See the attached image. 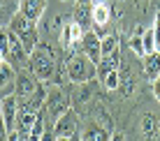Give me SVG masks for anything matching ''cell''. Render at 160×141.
I'll use <instances>...</instances> for the list:
<instances>
[{
    "label": "cell",
    "mask_w": 160,
    "mask_h": 141,
    "mask_svg": "<svg viewBox=\"0 0 160 141\" xmlns=\"http://www.w3.org/2000/svg\"><path fill=\"white\" fill-rule=\"evenodd\" d=\"M30 69L40 81H49L56 74V56H53L51 46L47 44H37L30 51Z\"/></svg>",
    "instance_id": "6da1fadb"
},
{
    "label": "cell",
    "mask_w": 160,
    "mask_h": 141,
    "mask_svg": "<svg viewBox=\"0 0 160 141\" xmlns=\"http://www.w3.org/2000/svg\"><path fill=\"white\" fill-rule=\"evenodd\" d=\"M9 30L14 32L16 37L21 40V44H23L26 51H32L37 44H40V35H37V21H32L28 19L26 14H21V12H16L12 16V21H9Z\"/></svg>",
    "instance_id": "7a4b0ae2"
},
{
    "label": "cell",
    "mask_w": 160,
    "mask_h": 141,
    "mask_svg": "<svg viewBox=\"0 0 160 141\" xmlns=\"http://www.w3.org/2000/svg\"><path fill=\"white\" fill-rule=\"evenodd\" d=\"M93 77H98V65L86 58L84 53H77V56L70 58L68 63V79L74 81V83H86Z\"/></svg>",
    "instance_id": "3957f363"
},
{
    "label": "cell",
    "mask_w": 160,
    "mask_h": 141,
    "mask_svg": "<svg viewBox=\"0 0 160 141\" xmlns=\"http://www.w3.org/2000/svg\"><path fill=\"white\" fill-rule=\"evenodd\" d=\"M40 88H42V83H40V79L32 74L30 67L21 69V72L16 74V79H14V95L19 97V100H28V97H32Z\"/></svg>",
    "instance_id": "277c9868"
},
{
    "label": "cell",
    "mask_w": 160,
    "mask_h": 141,
    "mask_svg": "<svg viewBox=\"0 0 160 141\" xmlns=\"http://www.w3.org/2000/svg\"><path fill=\"white\" fill-rule=\"evenodd\" d=\"M68 109H70V97L65 95L63 90L60 88L47 90V100H44V106H42L44 113H49L51 118H58V116H63Z\"/></svg>",
    "instance_id": "5b68a950"
},
{
    "label": "cell",
    "mask_w": 160,
    "mask_h": 141,
    "mask_svg": "<svg viewBox=\"0 0 160 141\" xmlns=\"http://www.w3.org/2000/svg\"><path fill=\"white\" fill-rule=\"evenodd\" d=\"M53 132H56V137H65V139H77V134H79V120H77V113L72 109H68L63 113V116L56 118V123H53Z\"/></svg>",
    "instance_id": "8992f818"
},
{
    "label": "cell",
    "mask_w": 160,
    "mask_h": 141,
    "mask_svg": "<svg viewBox=\"0 0 160 141\" xmlns=\"http://www.w3.org/2000/svg\"><path fill=\"white\" fill-rule=\"evenodd\" d=\"M100 42H102V37L98 35V32H91V30H86L84 32V37H81V53H84L86 58H91L93 63H100L102 60V51H100Z\"/></svg>",
    "instance_id": "52a82bcc"
},
{
    "label": "cell",
    "mask_w": 160,
    "mask_h": 141,
    "mask_svg": "<svg viewBox=\"0 0 160 141\" xmlns=\"http://www.w3.org/2000/svg\"><path fill=\"white\" fill-rule=\"evenodd\" d=\"M16 113H19V97L16 95H7L0 100V116H2L7 129L12 132L16 129Z\"/></svg>",
    "instance_id": "ba28073f"
},
{
    "label": "cell",
    "mask_w": 160,
    "mask_h": 141,
    "mask_svg": "<svg viewBox=\"0 0 160 141\" xmlns=\"http://www.w3.org/2000/svg\"><path fill=\"white\" fill-rule=\"evenodd\" d=\"M81 37H84V26L77 23V21H68L63 26V32H60V42H63L65 49H74L77 44H81Z\"/></svg>",
    "instance_id": "9c48e42d"
},
{
    "label": "cell",
    "mask_w": 160,
    "mask_h": 141,
    "mask_svg": "<svg viewBox=\"0 0 160 141\" xmlns=\"http://www.w3.org/2000/svg\"><path fill=\"white\" fill-rule=\"evenodd\" d=\"M44 7H47V0H19V12L32 21H40V16L44 14Z\"/></svg>",
    "instance_id": "30bf717a"
},
{
    "label": "cell",
    "mask_w": 160,
    "mask_h": 141,
    "mask_svg": "<svg viewBox=\"0 0 160 141\" xmlns=\"http://www.w3.org/2000/svg\"><path fill=\"white\" fill-rule=\"evenodd\" d=\"M91 19H93V23H95L98 28H104V26L109 23V19H112V12H109L107 2H95V5H93Z\"/></svg>",
    "instance_id": "8fae6325"
},
{
    "label": "cell",
    "mask_w": 160,
    "mask_h": 141,
    "mask_svg": "<svg viewBox=\"0 0 160 141\" xmlns=\"http://www.w3.org/2000/svg\"><path fill=\"white\" fill-rule=\"evenodd\" d=\"M121 67V58H118V51H114L112 56H104L100 63H98V77L104 79L109 72H114V69Z\"/></svg>",
    "instance_id": "7c38bea8"
},
{
    "label": "cell",
    "mask_w": 160,
    "mask_h": 141,
    "mask_svg": "<svg viewBox=\"0 0 160 141\" xmlns=\"http://www.w3.org/2000/svg\"><path fill=\"white\" fill-rule=\"evenodd\" d=\"M144 74L151 81L160 74V51H153V53H146L144 56Z\"/></svg>",
    "instance_id": "4fadbf2b"
},
{
    "label": "cell",
    "mask_w": 160,
    "mask_h": 141,
    "mask_svg": "<svg viewBox=\"0 0 160 141\" xmlns=\"http://www.w3.org/2000/svg\"><path fill=\"white\" fill-rule=\"evenodd\" d=\"M142 134H144L148 141L156 139V134H158V118L153 116V113H144V116H142Z\"/></svg>",
    "instance_id": "5bb4252c"
},
{
    "label": "cell",
    "mask_w": 160,
    "mask_h": 141,
    "mask_svg": "<svg viewBox=\"0 0 160 141\" xmlns=\"http://www.w3.org/2000/svg\"><path fill=\"white\" fill-rule=\"evenodd\" d=\"M16 79V72L9 60H0V88H7L9 83Z\"/></svg>",
    "instance_id": "9a60e30c"
},
{
    "label": "cell",
    "mask_w": 160,
    "mask_h": 141,
    "mask_svg": "<svg viewBox=\"0 0 160 141\" xmlns=\"http://www.w3.org/2000/svg\"><path fill=\"white\" fill-rule=\"evenodd\" d=\"M84 139L86 141H109V139H112V134H109L104 127H100V125H91Z\"/></svg>",
    "instance_id": "2e32d148"
},
{
    "label": "cell",
    "mask_w": 160,
    "mask_h": 141,
    "mask_svg": "<svg viewBox=\"0 0 160 141\" xmlns=\"http://www.w3.org/2000/svg\"><path fill=\"white\" fill-rule=\"evenodd\" d=\"M100 51H102V58L112 56L114 51H118V37L116 35H104L102 42H100Z\"/></svg>",
    "instance_id": "e0dca14e"
},
{
    "label": "cell",
    "mask_w": 160,
    "mask_h": 141,
    "mask_svg": "<svg viewBox=\"0 0 160 141\" xmlns=\"http://www.w3.org/2000/svg\"><path fill=\"white\" fill-rule=\"evenodd\" d=\"M102 83H104V88L107 90H118L121 88V72L118 69H114V72H109L104 79H100Z\"/></svg>",
    "instance_id": "ac0fdd59"
},
{
    "label": "cell",
    "mask_w": 160,
    "mask_h": 141,
    "mask_svg": "<svg viewBox=\"0 0 160 141\" xmlns=\"http://www.w3.org/2000/svg\"><path fill=\"white\" fill-rule=\"evenodd\" d=\"M142 44H144V56L146 53H153L156 51V37H153V28H148L142 32Z\"/></svg>",
    "instance_id": "d6986e66"
},
{
    "label": "cell",
    "mask_w": 160,
    "mask_h": 141,
    "mask_svg": "<svg viewBox=\"0 0 160 141\" xmlns=\"http://www.w3.org/2000/svg\"><path fill=\"white\" fill-rule=\"evenodd\" d=\"M142 32H144V30H142V28H137V32L130 37V46H132V51H135L139 58H144V44H142Z\"/></svg>",
    "instance_id": "ffe728a7"
},
{
    "label": "cell",
    "mask_w": 160,
    "mask_h": 141,
    "mask_svg": "<svg viewBox=\"0 0 160 141\" xmlns=\"http://www.w3.org/2000/svg\"><path fill=\"white\" fill-rule=\"evenodd\" d=\"M42 134H44V123H42V111H40V116H37L35 125H32L30 134H28V141H40V139H42Z\"/></svg>",
    "instance_id": "44dd1931"
},
{
    "label": "cell",
    "mask_w": 160,
    "mask_h": 141,
    "mask_svg": "<svg viewBox=\"0 0 160 141\" xmlns=\"http://www.w3.org/2000/svg\"><path fill=\"white\" fill-rule=\"evenodd\" d=\"M9 0H0V23H9L16 12H9Z\"/></svg>",
    "instance_id": "7402d4cb"
},
{
    "label": "cell",
    "mask_w": 160,
    "mask_h": 141,
    "mask_svg": "<svg viewBox=\"0 0 160 141\" xmlns=\"http://www.w3.org/2000/svg\"><path fill=\"white\" fill-rule=\"evenodd\" d=\"M153 37H156V51H160V12L156 14V21H153Z\"/></svg>",
    "instance_id": "603a6c76"
},
{
    "label": "cell",
    "mask_w": 160,
    "mask_h": 141,
    "mask_svg": "<svg viewBox=\"0 0 160 141\" xmlns=\"http://www.w3.org/2000/svg\"><path fill=\"white\" fill-rule=\"evenodd\" d=\"M7 141H28V137L19 129H12V132H7Z\"/></svg>",
    "instance_id": "cb8c5ba5"
},
{
    "label": "cell",
    "mask_w": 160,
    "mask_h": 141,
    "mask_svg": "<svg viewBox=\"0 0 160 141\" xmlns=\"http://www.w3.org/2000/svg\"><path fill=\"white\" fill-rule=\"evenodd\" d=\"M40 141H58V137H56V132H53V129H44V134H42Z\"/></svg>",
    "instance_id": "d4e9b609"
},
{
    "label": "cell",
    "mask_w": 160,
    "mask_h": 141,
    "mask_svg": "<svg viewBox=\"0 0 160 141\" xmlns=\"http://www.w3.org/2000/svg\"><path fill=\"white\" fill-rule=\"evenodd\" d=\"M7 125H5V120H2V116H0V141H7Z\"/></svg>",
    "instance_id": "484cf974"
},
{
    "label": "cell",
    "mask_w": 160,
    "mask_h": 141,
    "mask_svg": "<svg viewBox=\"0 0 160 141\" xmlns=\"http://www.w3.org/2000/svg\"><path fill=\"white\" fill-rule=\"evenodd\" d=\"M153 95H156V100L160 102V74L153 79Z\"/></svg>",
    "instance_id": "4316f807"
},
{
    "label": "cell",
    "mask_w": 160,
    "mask_h": 141,
    "mask_svg": "<svg viewBox=\"0 0 160 141\" xmlns=\"http://www.w3.org/2000/svg\"><path fill=\"white\" fill-rule=\"evenodd\" d=\"M109 141H125V139H123V134H112V139H109Z\"/></svg>",
    "instance_id": "83f0119b"
},
{
    "label": "cell",
    "mask_w": 160,
    "mask_h": 141,
    "mask_svg": "<svg viewBox=\"0 0 160 141\" xmlns=\"http://www.w3.org/2000/svg\"><path fill=\"white\" fill-rule=\"evenodd\" d=\"M77 2H79V5H88L91 0H77Z\"/></svg>",
    "instance_id": "f1b7e54d"
},
{
    "label": "cell",
    "mask_w": 160,
    "mask_h": 141,
    "mask_svg": "<svg viewBox=\"0 0 160 141\" xmlns=\"http://www.w3.org/2000/svg\"><path fill=\"white\" fill-rule=\"evenodd\" d=\"M58 141H72V139H65V137H58Z\"/></svg>",
    "instance_id": "f546056e"
},
{
    "label": "cell",
    "mask_w": 160,
    "mask_h": 141,
    "mask_svg": "<svg viewBox=\"0 0 160 141\" xmlns=\"http://www.w3.org/2000/svg\"><path fill=\"white\" fill-rule=\"evenodd\" d=\"M81 141H86V139H81Z\"/></svg>",
    "instance_id": "4dcf8cb0"
},
{
    "label": "cell",
    "mask_w": 160,
    "mask_h": 141,
    "mask_svg": "<svg viewBox=\"0 0 160 141\" xmlns=\"http://www.w3.org/2000/svg\"><path fill=\"white\" fill-rule=\"evenodd\" d=\"M0 100H2V97H0Z\"/></svg>",
    "instance_id": "1f68e13d"
}]
</instances>
